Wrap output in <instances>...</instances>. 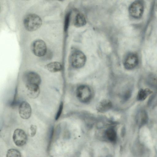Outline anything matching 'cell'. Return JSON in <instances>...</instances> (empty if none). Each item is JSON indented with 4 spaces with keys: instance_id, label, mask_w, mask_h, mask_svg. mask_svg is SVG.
Instances as JSON below:
<instances>
[{
    "instance_id": "obj_16",
    "label": "cell",
    "mask_w": 157,
    "mask_h": 157,
    "mask_svg": "<svg viewBox=\"0 0 157 157\" xmlns=\"http://www.w3.org/2000/svg\"><path fill=\"white\" fill-rule=\"evenodd\" d=\"M152 93V91L148 88L140 89L137 93L136 99L139 101H143Z\"/></svg>"
},
{
    "instance_id": "obj_5",
    "label": "cell",
    "mask_w": 157,
    "mask_h": 157,
    "mask_svg": "<svg viewBox=\"0 0 157 157\" xmlns=\"http://www.w3.org/2000/svg\"><path fill=\"white\" fill-rule=\"evenodd\" d=\"M31 49L33 54L39 57L44 56L47 51L46 44L41 40L34 41L32 44Z\"/></svg>"
},
{
    "instance_id": "obj_3",
    "label": "cell",
    "mask_w": 157,
    "mask_h": 157,
    "mask_svg": "<svg viewBox=\"0 0 157 157\" xmlns=\"http://www.w3.org/2000/svg\"><path fill=\"white\" fill-rule=\"evenodd\" d=\"M129 13L132 17L139 19L142 16L144 12V6L142 2L136 0L132 2L128 8Z\"/></svg>"
},
{
    "instance_id": "obj_12",
    "label": "cell",
    "mask_w": 157,
    "mask_h": 157,
    "mask_svg": "<svg viewBox=\"0 0 157 157\" xmlns=\"http://www.w3.org/2000/svg\"><path fill=\"white\" fill-rule=\"evenodd\" d=\"M111 101L109 99H104L99 102L96 106V109L100 113H105L109 110L112 107Z\"/></svg>"
},
{
    "instance_id": "obj_17",
    "label": "cell",
    "mask_w": 157,
    "mask_h": 157,
    "mask_svg": "<svg viewBox=\"0 0 157 157\" xmlns=\"http://www.w3.org/2000/svg\"><path fill=\"white\" fill-rule=\"evenodd\" d=\"M71 13V11L68 12L67 13L65 17L64 29L65 32L67 31L69 25Z\"/></svg>"
},
{
    "instance_id": "obj_14",
    "label": "cell",
    "mask_w": 157,
    "mask_h": 157,
    "mask_svg": "<svg viewBox=\"0 0 157 157\" xmlns=\"http://www.w3.org/2000/svg\"><path fill=\"white\" fill-rule=\"evenodd\" d=\"M105 135L106 138L112 143L116 142L117 136V132L114 128H109L107 129L105 132Z\"/></svg>"
},
{
    "instance_id": "obj_8",
    "label": "cell",
    "mask_w": 157,
    "mask_h": 157,
    "mask_svg": "<svg viewBox=\"0 0 157 157\" xmlns=\"http://www.w3.org/2000/svg\"><path fill=\"white\" fill-rule=\"evenodd\" d=\"M24 80L25 85L33 84L39 85L41 81L39 75L33 71H29L26 73L24 76Z\"/></svg>"
},
{
    "instance_id": "obj_13",
    "label": "cell",
    "mask_w": 157,
    "mask_h": 157,
    "mask_svg": "<svg viewBox=\"0 0 157 157\" xmlns=\"http://www.w3.org/2000/svg\"><path fill=\"white\" fill-rule=\"evenodd\" d=\"M86 23V18L83 14L78 13L76 15L74 21L75 26L77 27H82L85 25Z\"/></svg>"
},
{
    "instance_id": "obj_19",
    "label": "cell",
    "mask_w": 157,
    "mask_h": 157,
    "mask_svg": "<svg viewBox=\"0 0 157 157\" xmlns=\"http://www.w3.org/2000/svg\"><path fill=\"white\" fill-rule=\"evenodd\" d=\"M37 129V128L36 125H31L29 129V135L31 137L34 136L36 134Z\"/></svg>"
},
{
    "instance_id": "obj_6",
    "label": "cell",
    "mask_w": 157,
    "mask_h": 157,
    "mask_svg": "<svg viewBox=\"0 0 157 157\" xmlns=\"http://www.w3.org/2000/svg\"><path fill=\"white\" fill-rule=\"evenodd\" d=\"M13 139L16 145L21 147L26 143L27 136L26 133L23 130L17 128L16 129L14 132Z\"/></svg>"
},
{
    "instance_id": "obj_15",
    "label": "cell",
    "mask_w": 157,
    "mask_h": 157,
    "mask_svg": "<svg viewBox=\"0 0 157 157\" xmlns=\"http://www.w3.org/2000/svg\"><path fill=\"white\" fill-rule=\"evenodd\" d=\"M45 68L50 72H55L61 71L62 66L59 62H54L47 64L45 66Z\"/></svg>"
},
{
    "instance_id": "obj_7",
    "label": "cell",
    "mask_w": 157,
    "mask_h": 157,
    "mask_svg": "<svg viewBox=\"0 0 157 157\" xmlns=\"http://www.w3.org/2000/svg\"><path fill=\"white\" fill-rule=\"evenodd\" d=\"M139 63L138 57L136 54L131 53L128 54L125 57L124 66L127 70H132L135 68Z\"/></svg>"
},
{
    "instance_id": "obj_20",
    "label": "cell",
    "mask_w": 157,
    "mask_h": 157,
    "mask_svg": "<svg viewBox=\"0 0 157 157\" xmlns=\"http://www.w3.org/2000/svg\"><path fill=\"white\" fill-rule=\"evenodd\" d=\"M156 97L155 95L152 96L149 100L148 102V105L151 107H155L156 105Z\"/></svg>"
},
{
    "instance_id": "obj_9",
    "label": "cell",
    "mask_w": 157,
    "mask_h": 157,
    "mask_svg": "<svg viewBox=\"0 0 157 157\" xmlns=\"http://www.w3.org/2000/svg\"><path fill=\"white\" fill-rule=\"evenodd\" d=\"M19 113L21 118L24 119L29 118L32 113V109L29 104L26 101L21 102L19 107Z\"/></svg>"
},
{
    "instance_id": "obj_2",
    "label": "cell",
    "mask_w": 157,
    "mask_h": 157,
    "mask_svg": "<svg viewBox=\"0 0 157 157\" xmlns=\"http://www.w3.org/2000/svg\"><path fill=\"white\" fill-rule=\"evenodd\" d=\"M76 96L78 99L82 102H89L92 98V93L90 88L86 85H81L77 88Z\"/></svg>"
},
{
    "instance_id": "obj_1",
    "label": "cell",
    "mask_w": 157,
    "mask_h": 157,
    "mask_svg": "<svg viewBox=\"0 0 157 157\" xmlns=\"http://www.w3.org/2000/svg\"><path fill=\"white\" fill-rule=\"evenodd\" d=\"M23 23L26 29L28 31L32 32L40 27L42 24V21L38 15L31 13L25 17Z\"/></svg>"
},
{
    "instance_id": "obj_4",
    "label": "cell",
    "mask_w": 157,
    "mask_h": 157,
    "mask_svg": "<svg viewBox=\"0 0 157 157\" xmlns=\"http://www.w3.org/2000/svg\"><path fill=\"white\" fill-rule=\"evenodd\" d=\"M86 61V57L83 52L77 50L72 54L71 57V62L72 66L74 68H79L83 67Z\"/></svg>"
},
{
    "instance_id": "obj_11",
    "label": "cell",
    "mask_w": 157,
    "mask_h": 157,
    "mask_svg": "<svg viewBox=\"0 0 157 157\" xmlns=\"http://www.w3.org/2000/svg\"><path fill=\"white\" fill-rule=\"evenodd\" d=\"M27 94L32 98H35L39 95L40 90L38 85L33 84H26Z\"/></svg>"
},
{
    "instance_id": "obj_10",
    "label": "cell",
    "mask_w": 157,
    "mask_h": 157,
    "mask_svg": "<svg viewBox=\"0 0 157 157\" xmlns=\"http://www.w3.org/2000/svg\"><path fill=\"white\" fill-rule=\"evenodd\" d=\"M148 119L147 113L144 109L140 110L137 113L136 117V123L140 127L145 125L147 123Z\"/></svg>"
},
{
    "instance_id": "obj_18",
    "label": "cell",
    "mask_w": 157,
    "mask_h": 157,
    "mask_svg": "<svg viewBox=\"0 0 157 157\" xmlns=\"http://www.w3.org/2000/svg\"><path fill=\"white\" fill-rule=\"evenodd\" d=\"M7 157H21L20 152L15 149H10L8 150L6 154Z\"/></svg>"
},
{
    "instance_id": "obj_21",
    "label": "cell",
    "mask_w": 157,
    "mask_h": 157,
    "mask_svg": "<svg viewBox=\"0 0 157 157\" xmlns=\"http://www.w3.org/2000/svg\"><path fill=\"white\" fill-rule=\"evenodd\" d=\"M63 104L62 102H61L59 105L58 111L56 113V117L55 119L56 120H57L59 119L62 110L63 109Z\"/></svg>"
},
{
    "instance_id": "obj_22",
    "label": "cell",
    "mask_w": 157,
    "mask_h": 157,
    "mask_svg": "<svg viewBox=\"0 0 157 157\" xmlns=\"http://www.w3.org/2000/svg\"><path fill=\"white\" fill-rule=\"evenodd\" d=\"M57 0L59 1H62L63 0Z\"/></svg>"
}]
</instances>
